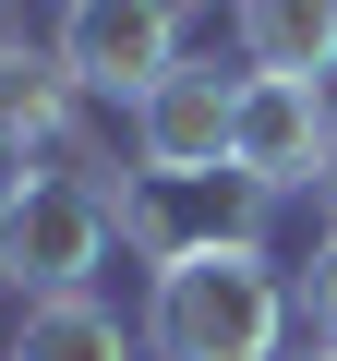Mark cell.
Masks as SVG:
<instances>
[{"instance_id": "277c9868", "label": "cell", "mask_w": 337, "mask_h": 361, "mask_svg": "<svg viewBox=\"0 0 337 361\" xmlns=\"http://www.w3.org/2000/svg\"><path fill=\"white\" fill-rule=\"evenodd\" d=\"M229 169L253 180V193H313V180L337 169V97L313 73H241Z\"/></svg>"}, {"instance_id": "7a4b0ae2", "label": "cell", "mask_w": 337, "mask_h": 361, "mask_svg": "<svg viewBox=\"0 0 337 361\" xmlns=\"http://www.w3.org/2000/svg\"><path fill=\"white\" fill-rule=\"evenodd\" d=\"M109 265V193L61 169H13L0 180V289L13 301H61V289H97Z\"/></svg>"}, {"instance_id": "52a82bcc", "label": "cell", "mask_w": 337, "mask_h": 361, "mask_svg": "<svg viewBox=\"0 0 337 361\" xmlns=\"http://www.w3.org/2000/svg\"><path fill=\"white\" fill-rule=\"evenodd\" d=\"M241 73H337V0H241Z\"/></svg>"}, {"instance_id": "6da1fadb", "label": "cell", "mask_w": 337, "mask_h": 361, "mask_svg": "<svg viewBox=\"0 0 337 361\" xmlns=\"http://www.w3.org/2000/svg\"><path fill=\"white\" fill-rule=\"evenodd\" d=\"M289 325H301V289L265 265V241H217V229L168 253L145 301L157 361H289Z\"/></svg>"}, {"instance_id": "ba28073f", "label": "cell", "mask_w": 337, "mask_h": 361, "mask_svg": "<svg viewBox=\"0 0 337 361\" xmlns=\"http://www.w3.org/2000/svg\"><path fill=\"white\" fill-rule=\"evenodd\" d=\"M0 361H133V337H121V313L97 289H61V301H25V325H13Z\"/></svg>"}, {"instance_id": "8fae6325", "label": "cell", "mask_w": 337, "mask_h": 361, "mask_svg": "<svg viewBox=\"0 0 337 361\" xmlns=\"http://www.w3.org/2000/svg\"><path fill=\"white\" fill-rule=\"evenodd\" d=\"M301 361H337V349H325V337H313V349H301Z\"/></svg>"}, {"instance_id": "9c48e42d", "label": "cell", "mask_w": 337, "mask_h": 361, "mask_svg": "<svg viewBox=\"0 0 337 361\" xmlns=\"http://www.w3.org/2000/svg\"><path fill=\"white\" fill-rule=\"evenodd\" d=\"M109 241H121L133 265H168V253H181V241H193V229H181V217H168V180H145V169H133V180H121V193H109Z\"/></svg>"}, {"instance_id": "5b68a950", "label": "cell", "mask_w": 337, "mask_h": 361, "mask_svg": "<svg viewBox=\"0 0 337 361\" xmlns=\"http://www.w3.org/2000/svg\"><path fill=\"white\" fill-rule=\"evenodd\" d=\"M181 25H193L181 0H61V37L49 49H61V73L85 97H121L133 109L168 61H181Z\"/></svg>"}, {"instance_id": "3957f363", "label": "cell", "mask_w": 337, "mask_h": 361, "mask_svg": "<svg viewBox=\"0 0 337 361\" xmlns=\"http://www.w3.org/2000/svg\"><path fill=\"white\" fill-rule=\"evenodd\" d=\"M229 121H241V73H217V61H168V73L133 97V169L168 180V193H193V180L229 169Z\"/></svg>"}, {"instance_id": "8992f818", "label": "cell", "mask_w": 337, "mask_h": 361, "mask_svg": "<svg viewBox=\"0 0 337 361\" xmlns=\"http://www.w3.org/2000/svg\"><path fill=\"white\" fill-rule=\"evenodd\" d=\"M73 121H85V85L61 73V49L49 37H0V169H37Z\"/></svg>"}, {"instance_id": "30bf717a", "label": "cell", "mask_w": 337, "mask_h": 361, "mask_svg": "<svg viewBox=\"0 0 337 361\" xmlns=\"http://www.w3.org/2000/svg\"><path fill=\"white\" fill-rule=\"evenodd\" d=\"M301 325L337 349V229H325V241H313V265H301Z\"/></svg>"}]
</instances>
